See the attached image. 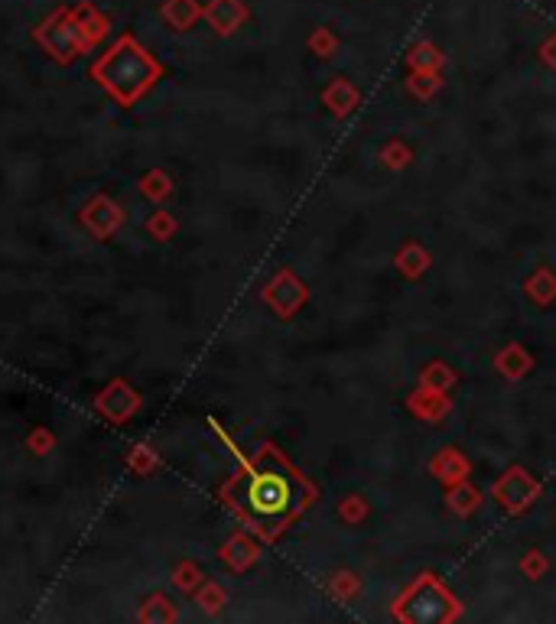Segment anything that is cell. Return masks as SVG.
<instances>
[{"label": "cell", "instance_id": "6da1fadb", "mask_svg": "<svg viewBox=\"0 0 556 624\" xmlns=\"http://www.w3.org/2000/svg\"><path fill=\"white\" fill-rule=\"evenodd\" d=\"M218 498L241 517L254 537L274 543L316 504L319 488L283 455L274 442H264L251 459L231 475Z\"/></svg>", "mask_w": 556, "mask_h": 624}, {"label": "cell", "instance_id": "7a4b0ae2", "mask_svg": "<svg viewBox=\"0 0 556 624\" xmlns=\"http://www.w3.org/2000/svg\"><path fill=\"white\" fill-rule=\"evenodd\" d=\"M92 72L121 104H131L160 78V62L153 59L134 36H121L118 43L95 62Z\"/></svg>", "mask_w": 556, "mask_h": 624}, {"label": "cell", "instance_id": "3957f363", "mask_svg": "<svg viewBox=\"0 0 556 624\" xmlns=\"http://www.w3.org/2000/svg\"><path fill=\"white\" fill-rule=\"evenodd\" d=\"M465 615L459 595L436 576L420 572L413 582L391 602V618L400 624H456Z\"/></svg>", "mask_w": 556, "mask_h": 624}, {"label": "cell", "instance_id": "277c9868", "mask_svg": "<svg viewBox=\"0 0 556 624\" xmlns=\"http://www.w3.org/2000/svg\"><path fill=\"white\" fill-rule=\"evenodd\" d=\"M540 491H543L540 478L530 475L524 465H508L504 468V475H498L495 481H491V498H495V504L508 517L527 514L530 507L537 504Z\"/></svg>", "mask_w": 556, "mask_h": 624}, {"label": "cell", "instance_id": "5b68a950", "mask_svg": "<svg viewBox=\"0 0 556 624\" xmlns=\"http://www.w3.org/2000/svg\"><path fill=\"white\" fill-rule=\"evenodd\" d=\"M264 303L274 309L280 319H293L296 312L309 303V290L290 267H283L277 277L264 286Z\"/></svg>", "mask_w": 556, "mask_h": 624}, {"label": "cell", "instance_id": "8992f818", "mask_svg": "<svg viewBox=\"0 0 556 624\" xmlns=\"http://www.w3.org/2000/svg\"><path fill=\"white\" fill-rule=\"evenodd\" d=\"M426 472H430L443 488H449V485H459V481H465V478H472V462L462 449L443 446L430 462H426Z\"/></svg>", "mask_w": 556, "mask_h": 624}, {"label": "cell", "instance_id": "52a82bcc", "mask_svg": "<svg viewBox=\"0 0 556 624\" xmlns=\"http://www.w3.org/2000/svg\"><path fill=\"white\" fill-rule=\"evenodd\" d=\"M404 407H407V413L413 416V420L439 426L452 413V397L436 394V390H426V387H417V390H410L407 394Z\"/></svg>", "mask_w": 556, "mask_h": 624}, {"label": "cell", "instance_id": "ba28073f", "mask_svg": "<svg viewBox=\"0 0 556 624\" xmlns=\"http://www.w3.org/2000/svg\"><path fill=\"white\" fill-rule=\"evenodd\" d=\"M202 17L212 23V30L218 36H231L238 26L248 23L251 13L244 0H209V4L202 7Z\"/></svg>", "mask_w": 556, "mask_h": 624}, {"label": "cell", "instance_id": "9c48e42d", "mask_svg": "<svg viewBox=\"0 0 556 624\" xmlns=\"http://www.w3.org/2000/svg\"><path fill=\"white\" fill-rule=\"evenodd\" d=\"M322 104H326L339 121H345V117L361 104V91L355 82H348L345 75H335V78H329V85L322 88Z\"/></svg>", "mask_w": 556, "mask_h": 624}, {"label": "cell", "instance_id": "30bf717a", "mask_svg": "<svg viewBox=\"0 0 556 624\" xmlns=\"http://www.w3.org/2000/svg\"><path fill=\"white\" fill-rule=\"evenodd\" d=\"M495 371L504 381H524V377L534 371V355L521 345V342H508L498 355H495Z\"/></svg>", "mask_w": 556, "mask_h": 624}, {"label": "cell", "instance_id": "8fae6325", "mask_svg": "<svg viewBox=\"0 0 556 624\" xmlns=\"http://www.w3.org/2000/svg\"><path fill=\"white\" fill-rule=\"evenodd\" d=\"M394 267L400 277H407V280H420L426 270L433 267V254L426 251V247L420 241H407V244H400L397 247V254H394Z\"/></svg>", "mask_w": 556, "mask_h": 624}, {"label": "cell", "instance_id": "7c38bea8", "mask_svg": "<svg viewBox=\"0 0 556 624\" xmlns=\"http://www.w3.org/2000/svg\"><path fill=\"white\" fill-rule=\"evenodd\" d=\"M482 504H485V491L478 488V485H472L469 478L459 481V485H449L446 488V507L456 517H472Z\"/></svg>", "mask_w": 556, "mask_h": 624}, {"label": "cell", "instance_id": "4fadbf2b", "mask_svg": "<svg viewBox=\"0 0 556 624\" xmlns=\"http://www.w3.org/2000/svg\"><path fill=\"white\" fill-rule=\"evenodd\" d=\"M407 72H443L446 69V52L439 49L430 39H417L410 49H407Z\"/></svg>", "mask_w": 556, "mask_h": 624}, {"label": "cell", "instance_id": "5bb4252c", "mask_svg": "<svg viewBox=\"0 0 556 624\" xmlns=\"http://www.w3.org/2000/svg\"><path fill=\"white\" fill-rule=\"evenodd\" d=\"M524 293L530 303L537 306H553L556 303V273L550 267H537L530 277L524 280Z\"/></svg>", "mask_w": 556, "mask_h": 624}, {"label": "cell", "instance_id": "9a60e30c", "mask_svg": "<svg viewBox=\"0 0 556 624\" xmlns=\"http://www.w3.org/2000/svg\"><path fill=\"white\" fill-rule=\"evenodd\" d=\"M459 374L449 368L446 361H426L420 368V377H417V387H426V390H436V394H449L452 387H456Z\"/></svg>", "mask_w": 556, "mask_h": 624}, {"label": "cell", "instance_id": "2e32d148", "mask_svg": "<svg viewBox=\"0 0 556 624\" xmlns=\"http://www.w3.org/2000/svg\"><path fill=\"white\" fill-rule=\"evenodd\" d=\"M257 556H261V550H257V543L244 537V533H241V537H235V540H228V543H225V550H222V559H225V563H228L231 569H235V572L254 566V563H257Z\"/></svg>", "mask_w": 556, "mask_h": 624}, {"label": "cell", "instance_id": "e0dca14e", "mask_svg": "<svg viewBox=\"0 0 556 624\" xmlns=\"http://www.w3.org/2000/svg\"><path fill=\"white\" fill-rule=\"evenodd\" d=\"M326 589H329V595L335 598V602H355V598L361 595V589H365V582H361L358 572L339 569V572H332L329 576Z\"/></svg>", "mask_w": 556, "mask_h": 624}, {"label": "cell", "instance_id": "ac0fdd59", "mask_svg": "<svg viewBox=\"0 0 556 624\" xmlns=\"http://www.w3.org/2000/svg\"><path fill=\"white\" fill-rule=\"evenodd\" d=\"M163 17L170 26H176V30H189V26L202 17V7H199V0H166Z\"/></svg>", "mask_w": 556, "mask_h": 624}, {"label": "cell", "instance_id": "d6986e66", "mask_svg": "<svg viewBox=\"0 0 556 624\" xmlns=\"http://www.w3.org/2000/svg\"><path fill=\"white\" fill-rule=\"evenodd\" d=\"M404 85L417 101H433L446 82H443V72H410Z\"/></svg>", "mask_w": 556, "mask_h": 624}, {"label": "cell", "instance_id": "ffe728a7", "mask_svg": "<svg viewBox=\"0 0 556 624\" xmlns=\"http://www.w3.org/2000/svg\"><path fill=\"white\" fill-rule=\"evenodd\" d=\"M378 160H381L387 169H391V173H400V169H407V166L413 163V150H410V143H404L400 137H394V140H387L384 147H381Z\"/></svg>", "mask_w": 556, "mask_h": 624}, {"label": "cell", "instance_id": "44dd1931", "mask_svg": "<svg viewBox=\"0 0 556 624\" xmlns=\"http://www.w3.org/2000/svg\"><path fill=\"white\" fill-rule=\"evenodd\" d=\"M339 46H342V39L335 36V30H329V26H316V30L309 33V52L319 59H335Z\"/></svg>", "mask_w": 556, "mask_h": 624}, {"label": "cell", "instance_id": "7402d4cb", "mask_svg": "<svg viewBox=\"0 0 556 624\" xmlns=\"http://www.w3.org/2000/svg\"><path fill=\"white\" fill-rule=\"evenodd\" d=\"M368 511H371V507H368L365 498H361V494H348V498L339 501V517H342V524H352V527L365 524Z\"/></svg>", "mask_w": 556, "mask_h": 624}, {"label": "cell", "instance_id": "603a6c76", "mask_svg": "<svg viewBox=\"0 0 556 624\" xmlns=\"http://www.w3.org/2000/svg\"><path fill=\"white\" fill-rule=\"evenodd\" d=\"M547 572H550V556L543 553V550H527L521 556V576H527L530 582L543 579Z\"/></svg>", "mask_w": 556, "mask_h": 624}, {"label": "cell", "instance_id": "cb8c5ba5", "mask_svg": "<svg viewBox=\"0 0 556 624\" xmlns=\"http://www.w3.org/2000/svg\"><path fill=\"white\" fill-rule=\"evenodd\" d=\"M537 56H540L543 65H547V69L556 72V33H550V36L537 46Z\"/></svg>", "mask_w": 556, "mask_h": 624}]
</instances>
